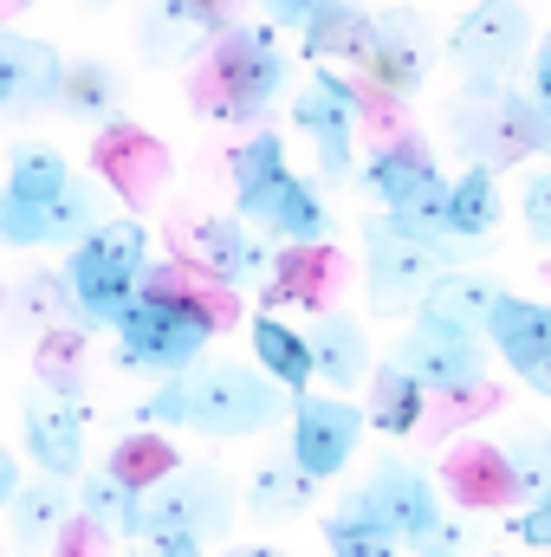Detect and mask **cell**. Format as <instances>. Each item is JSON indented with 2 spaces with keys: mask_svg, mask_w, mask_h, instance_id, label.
I'll list each match as a JSON object with an SVG mask.
<instances>
[{
  "mask_svg": "<svg viewBox=\"0 0 551 557\" xmlns=\"http://www.w3.org/2000/svg\"><path fill=\"white\" fill-rule=\"evenodd\" d=\"M292 409V396L273 389L254 363L234 357H201L195 370L156 383L137 403V428H188L208 441H247L279 428V416Z\"/></svg>",
  "mask_w": 551,
  "mask_h": 557,
  "instance_id": "cell-2",
  "label": "cell"
},
{
  "mask_svg": "<svg viewBox=\"0 0 551 557\" xmlns=\"http://www.w3.org/2000/svg\"><path fill=\"white\" fill-rule=\"evenodd\" d=\"M188 247H195V267L188 273H201L208 285H221V292H260L267 273H273V247L254 234V227H241L234 214H208V221H195L188 227Z\"/></svg>",
  "mask_w": 551,
  "mask_h": 557,
  "instance_id": "cell-17",
  "label": "cell"
},
{
  "mask_svg": "<svg viewBox=\"0 0 551 557\" xmlns=\"http://www.w3.org/2000/svg\"><path fill=\"white\" fill-rule=\"evenodd\" d=\"M72 506H78V519H85V525H98L105 539H131V545L143 539V493L118 486L105 467H98V473H78Z\"/></svg>",
  "mask_w": 551,
  "mask_h": 557,
  "instance_id": "cell-31",
  "label": "cell"
},
{
  "mask_svg": "<svg viewBox=\"0 0 551 557\" xmlns=\"http://www.w3.org/2000/svg\"><path fill=\"white\" fill-rule=\"evenodd\" d=\"M519 545H532V552H551V486L546 493H532L519 512H513V525H506Z\"/></svg>",
  "mask_w": 551,
  "mask_h": 557,
  "instance_id": "cell-40",
  "label": "cell"
},
{
  "mask_svg": "<svg viewBox=\"0 0 551 557\" xmlns=\"http://www.w3.org/2000/svg\"><path fill=\"white\" fill-rule=\"evenodd\" d=\"M72 480H20V493H13V506L0 512L7 519V539H13V552L20 557H46L59 545V532L72 525Z\"/></svg>",
  "mask_w": 551,
  "mask_h": 557,
  "instance_id": "cell-23",
  "label": "cell"
},
{
  "mask_svg": "<svg viewBox=\"0 0 551 557\" xmlns=\"http://www.w3.org/2000/svg\"><path fill=\"white\" fill-rule=\"evenodd\" d=\"M111 221V195L52 143H20L0 175V247H78Z\"/></svg>",
  "mask_w": 551,
  "mask_h": 557,
  "instance_id": "cell-1",
  "label": "cell"
},
{
  "mask_svg": "<svg viewBox=\"0 0 551 557\" xmlns=\"http://www.w3.org/2000/svg\"><path fill=\"white\" fill-rule=\"evenodd\" d=\"M364 493V506L377 512V525L396 539V545H421V532L441 519V486L415 467L409 454H377L370 460V480L357 486Z\"/></svg>",
  "mask_w": 551,
  "mask_h": 557,
  "instance_id": "cell-12",
  "label": "cell"
},
{
  "mask_svg": "<svg viewBox=\"0 0 551 557\" xmlns=\"http://www.w3.org/2000/svg\"><path fill=\"white\" fill-rule=\"evenodd\" d=\"M52 111H59V117H72V124L111 131V124L124 117V72H118L111 59H65Z\"/></svg>",
  "mask_w": 551,
  "mask_h": 557,
  "instance_id": "cell-24",
  "label": "cell"
},
{
  "mask_svg": "<svg viewBox=\"0 0 551 557\" xmlns=\"http://www.w3.org/2000/svg\"><path fill=\"white\" fill-rule=\"evenodd\" d=\"M59 72H65V59L46 39H26L13 26H0V117H39V111H52Z\"/></svg>",
  "mask_w": 551,
  "mask_h": 557,
  "instance_id": "cell-19",
  "label": "cell"
},
{
  "mask_svg": "<svg viewBox=\"0 0 551 557\" xmlns=\"http://www.w3.org/2000/svg\"><path fill=\"white\" fill-rule=\"evenodd\" d=\"M434 175H441V169H434V149L421 137H396L364 162V195L377 201V214H390V208L409 201L415 188H428Z\"/></svg>",
  "mask_w": 551,
  "mask_h": 557,
  "instance_id": "cell-27",
  "label": "cell"
},
{
  "mask_svg": "<svg viewBox=\"0 0 551 557\" xmlns=\"http://www.w3.org/2000/svg\"><path fill=\"white\" fill-rule=\"evenodd\" d=\"M500 221H506L500 175H487V169H461V175H448V234H454L467 253H487V240L500 234Z\"/></svg>",
  "mask_w": 551,
  "mask_h": 557,
  "instance_id": "cell-25",
  "label": "cell"
},
{
  "mask_svg": "<svg viewBox=\"0 0 551 557\" xmlns=\"http://www.w3.org/2000/svg\"><path fill=\"white\" fill-rule=\"evenodd\" d=\"M91 182L105 188V195H118L124 208H149L156 201V188L169 182V149L149 137L143 124H131V117H118L111 131H98V143H91Z\"/></svg>",
  "mask_w": 551,
  "mask_h": 557,
  "instance_id": "cell-15",
  "label": "cell"
},
{
  "mask_svg": "<svg viewBox=\"0 0 551 557\" xmlns=\"http://www.w3.org/2000/svg\"><path fill=\"white\" fill-rule=\"evenodd\" d=\"M487 350L532 389L551 403V298H519L506 292L487 318Z\"/></svg>",
  "mask_w": 551,
  "mask_h": 557,
  "instance_id": "cell-16",
  "label": "cell"
},
{
  "mask_svg": "<svg viewBox=\"0 0 551 557\" xmlns=\"http://www.w3.org/2000/svg\"><path fill=\"white\" fill-rule=\"evenodd\" d=\"M487 357H493L487 337H467V331H448V324H421V318L390 350V363L421 396H474V389H487Z\"/></svg>",
  "mask_w": 551,
  "mask_h": 557,
  "instance_id": "cell-10",
  "label": "cell"
},
{
  "mask_svg": "<svg viewBox=\"0 0 551 557\" xmlns=\"http://www.w3.org/2000/svg\"><path fill=\"white\" fill-rule=\"evenodd\" d=\"M526 98L546 111V124H551V26L539 33V52H532V85H526Z\"/></svg>",
  "mask_w": 551,
  "mask_h": 557,
  "instance_id": "cell-42",
  "label": "cell"
},
{
  "mask_svg": "<svg viewBox=\"0 0 551 557\" xmlns=\"http://www.w3.org/2000/svg\"><path fill=\"white\" fill-rule=\"evenodd\" d=\"M500 467H506V480H513V493H546L551 486V421H506V434H500Z\"/></svg>",
  "mask_w": 551,
  "mask_h": 557,
  "instance_id": "cell-36",
  "label": "cell"
},
{
  "mask_svg": "<svg viewBox=\"0 0 551 557\" xmlns=\"http://www.w3.org/2000/svg\"><path fill=\"white\" fill-rule=\"evenodd\" d=\"M434 273H441V267H434L415 240H403L383 214H370V221H364V298H370V311H377V318L415 311Z\"/></svg>",
  "mask_w": 551,
  "mask_h": 557,
  "instance_id": "cell-13",
  "label": "cell"
},
{
  "mask_svg": "<svg viewBox=\"0 0 551 557\" xmlns=\"http://www.w3.org/2000/svg\"><path fill=\"white\" fill-rule=\"evenodd\" d=\"M7 318H13V324H33V331H72L78 311H72V298H65L59 267H26V273L13 278V292H7Z\"/></svg>",
  "mask_w": 551,
  "mask_h": 557,
  "instance_id": "cell-33",
  "label": "cell"
},
{
  "mask_svg": "<svg viewBox=\"0 0 551 557\" xmlns=\"http://www.w3.org/2000/svg\"><path fill=\"white\" fill-rule=\"evenodd\" d=\"M428 416V396L415 389L409 376L383 357V363H370V376H364V421L370 428H383V434H415Z\"/></svg>",
  "mask_w": 551,
  "mask_h": 557,
  "instance_id": "cell-32",
  "label": "cell"
},
{
  "mask_svg": "<svg viewBox=\"0 0 551 557\" xmlns=\"http://www.w3.org/2000/svg\"><path fill=\"white\" fill-rule=\"evenodd\" d=\"M234 532V480L221 467H175L162 486L143 493V539L137 545H162V539H188V545H215Z\"/></svg>",
  "mask_w": 551,
  "mask_h": 557,
  "instance_id": "cell-6",
  "label": "cell"
},
{
  "mask_svg": "<svg viewBox=\"0 0 551 557\" xmlns=\"http://www.w3.org/2000/svg\"><path fill=\"white\" fill-rule=\"evenodd\" d=\"M448 149L461 156V169L500 175V169H513L526 156H551V124L519 85H506L493 98H454V111H448Z\"/></svg>",
  "mask_w": 551,
  "mask_h": 557,
  "instance_id": "cell-5",
  "label": "cell"
},
{
  "mask_svg": "<svg viewBox=\"0 0 551 557\" xmlns=\"http://www.w3.org/2000/svg\"><path fill=\"white\" fill-rule=\"evenodd\" d=\"M234 26V7H215V0H162L143 13V52L156 65H182L195 46L221 39Z\"/></svg>",
  "mask_w": 551,
  "mask_h": 557,
  "instance_id": "cell-21",
  "label": "cell"
},
{
  "mask_svg": "<svg viewBox=\"0 0 551 557\" xmlns=\"http://www.w3.org/2000/svg\"><path fill=\"white\" fill-rule=\"evenodd\" d=\"M285 52H279L273 26H247L234 20L221 39H208L195 78H188V104L215 124H260L267 104L285 91Z\"/></svg>",
  "mask_w": 551,
  "mask_h": 557,
  "instance_id": "cell-3",
  "label": "cell"
},
{
  "mask_svg": "<svg viewBox=\"0 0 551 557\" xmlns=\"http://www.w3.org/2000/svg\"><path fill=\"white\" fill-rule=\"evenodd\" d=\"M247 337H254V370L285 389V396H305L311 389V350H305V331L285 324L279 311H254L247 318Z\"/></svg>",
  "mask_w": 551,
  "mask_h": 557,
  "instance_id": "cell-26",
  "label": "cell"
},
{
  "mask_svg": "<svg viewBox=\"0 0 551 557\" xmlns=\"http://www.w3.org/2000/svg\"><path fill=\"white\" fill-rule=\"evenodd\" d=\"M331 278H338V267H331L325 247H285L273 260V273H267V285H260V298H267V311L311 305V318H318V311H338L331 305Z\"/></svg>",
  "mask_w": 551,
  "mask_h": 557,
  "instance_id": "cell-28",
  "label": "cell"
},
{
  "mask_svg": "<svg viewBox=\"0 0 551 557\" xmlns=\"http://www.w3.org/2000/svg\"><path fill=\"white\" fill-rule=\"evenodd\" d=\"M13 493H20V460H13V447H0V512L13 506Z\"/></svg>",
  "mask_w": 551,
  "mask_h": 557,
  "instance_id": "cell-43",
  "label": "cell"
},
{
  "mask_svg": "<svg viewBox=\"0 0 551 557\" xmlns=\"http://www.w3.org/2000/svg\"><path fill=\"white\" fill-rule=\"evenodd\" d=\"M500 298H506V285H500L493 273L461 267V273H434V278H428V292H421L415 318H421V324L467 331V337H487V318H493V305H500Z\"/></svg>",
  "mask_w": 551,
  "mask_h": 557,
  "instance_id": "cell-22",
  "label": "cell"
},
{
  "mask_svg": "<svg viewBox=\"0 0 551 557\" xmlns=\"http://www.w3.org/2000/svg\"><path fill=\"white\" fill-rule=\"evenodd\" d=\"M298 46H305L311 65H325V59H364V46H370V7L311 0V20L298 26Z\"/></svg>",
  "mask_w": 551,
  "mask_h": 557,
  "instance_id": "cell-29",
  "label": "cell"
},
{
  "mask_svg": "<svg viewBox=\"0 0 551 557\" xmlns=\"http://www.w3.org/2000/svg\"><path fill=\"white\" fill-rule=\"evenodd\" d=\"M311 480L292 467V454H267L254 473H247V512L254 519H292V512H305L311 506Z\"/></svg>",
  "mask_w": 551,
  "mask_h": 557,
  "instance_id": "cell-35",
  "label": "cell"
},
{
  "mask_svg": "<svg viewBox=\"0 0 551 557\" xmlns=\"http://www.w3.org/2000/svg\"><path fill=\"white\" fill-rule=\"evenodd\" d=\"M143 273H149V227L131 221V214H111L91 240H78L65 253V298L78 311V331L91 324H118L143 292Z\"/></svg>",
  "mask_w": 551,
  "mask_h": 557,
  "instance_id": "cell-4",
  "label": "cell"
},
{
  "mask_svg": "<svg viewBox=\"0 0 551 557\" xmlns=\"http://www.w3.org/2000/svg\"><path fill=\"white\" fill-rule=\"evenodd\" d=\"M228 557H279V552H273V545H234Z\"/></svg>",
  "mask_w": 551,
  "mask_h": 557,
  "instance_id": "cell-45",
  "label": "cell"
},
{
  "mask_svg": "<svg viewBox=\"0 0 551 557\" xmlns=\"http://www.w3.org/2000/svg\"><path fill=\"white\" fill-rule=\"evenodd\" d=\"M105 545H111V539H105L98 525H85V519L72 512V525L59 532V545H52L46 557H105Z\"/></svg>",
  "mask_w": 551,
  "mask_h": 557,
  "instance_id": "cell-41",
  "label": "cell"
},
{
  "mask_svg": "<svg viewBox=\"0 0 551 557\" xmlns=\"http://www.w3.org/2000/svg\"><path fill=\"white\" fill-rule=\"evenodd\" d=\"M519 221H526V240L551 247V162H539L519 188Z\"/></svg>",
  "mask_w": 551,
  "mask_h": 557,
  "instance_id": "cell-38",
  "label": "cell"
},
{
  "mask_svg": "<svg viewBox=\"0 0 551 557\" xmlns=\"http://www.w3.org/2000/svg\"><path fill=\"white\" fill-rule=\"evenodd\" d=\"M234 221L254 227L260 240H279V247H325L331 240V208H325V188L305 182L292 162L273 169L267 182L241 188L234 195Z\"/></svg>",
  "mask_w": 551,
  "mask_h": 557,
  "instance_id": "cell-9",
  "label": "cell"
},
{
  "mask_svg": "<svg viewBox=\"0 0 551 557\" xmlns=\"http://www.w3.org/2000/svg\"><path fill=\"white\" fill-rule=\"evenodd\" d=\"M305 350H311V376L331 389V396H351V389H364V376H370V331H364V318H351V311H318L311 324H305Z\"/></svg>",
  "mask_w": 551,
  "mask_h": 557,
  "instance_id": "cell-20",
  "label": "cell"
},
{
  "mask_svg": "<svg viewBox=\"0 0 551 557\" xmlns=\"http://www.w3.org/2000/svg\"><path fill=\"white\" fill-rule=\"evenodd\" d=\"M428 59H434V33H428V20H421L415 7H383V13H370V46H364L357 65H364V78H370L377 91H390V98L421 91Z\"/></svg>",
  "mask_w": 551,
  "mask_h": 557,
  "instance_id": "cell-14",
  "label": "cell"
},
{
  "mask_svg": "<svg viewBox=\"0 0 551 557\" xmlns=\"http://www.w3.org/2000/svg\"><path fill=\"white\" fill-rule=\"evenodd\" d=\"M480 545V532H474V519H434L428 532H421V545H415V557H467Z\"/></svg>",
  "mask_w": 551,
  "mask_h": 557,
  "instance_id": "cell-39",
  "label": "cell"
},
{
  "mask_svg": "<svg viewBox=\"0 0 551 557\" xmlns=\"http://www.w3.org/2000/svg\"><path fill=\"white\" fill-rule=\"evenodd\" d=\"M292 434H285V454H292V467L311 480V486H325V480H338L351 460H357V441H364V409L351 403V396H292Z\"/></svg>",
  "mask_w": 551,
  "mask_h": 557,
  "instance_id": "cell-11",
  "label": "cell"
},
{
  "mask_svg": "<svg viewBox=\"0 0 551 557\" xmlns=\"http://www.w3.org/2000/svg\"><path fill=\"white\" fill-rule=\"evenodd\" d=\"M175 467H182V454H175V447H169V434H156V428H131V434L111 447V460H105V473H111L118 486H131V493L162 486Z\"/></svg>",
  "mask_w": 551,
  "mask_h": 557,
  "instance_id": "cell-34",
  "label": "cell"
},
{
  "mask_svg": "<svg viewBox=\"0 0 551 557\" xmlns=\"http://www.w3.org/2000/svg\"><path fill=\"white\" fill-rule=\"evenodd\" d=\"M318 532H325V552H331V557H396V552H403V545L377 525V512L364 506V493H357V486L338 499V512H331Z\"/></svg>",
  "mask_w": 551,
  "mask_h": 557,
  "instance_id": "cell-37",
  "label": "cell"
},
{
  "mask_svg": "<svg viewBox=\"0 0 551 557\" xmlns=\"http://www.w3.org/2000/svg\"><path fill=\"white\" fill-rule=\"evenodd\" d=\"M454 59H461V98H493L513 85L526 46H532V13L513 0H480L454 20Z\"/></svg>",
  "mask_w": 551,
  "mask_h": 557,
  "instance_id": "cell-7",
  "label": "cell"
},
{
  "mask_svg": "<svg viewBox=\"0 0 551 557\" xmlns=\"http://www.w3.org/2000/svg\"><path fill=\"white\" fill-rule=\"evenodd\" d=\"M85 383H91V344L85 331H46L33 344V389H46L52 403H85Z\"/></svg>",
  "mask_w": 551,
  "mask_h": 557,
  "instance_id": "cell-30",
  "label": "cell"
},
{
  "mask_svg": "<svg viewBox=\"0 0 551 557\" xmlns=\"http://www.w3.org/2000/svg\"><path fill=\"white\" fill-rule=\"evenodd\" d=\"M357 117H364V91L351 78H338L331 65H311L305 91L292 98V124L318 149V182L344 188L357 175Z\"/></svg>",
  "mask_w": 551,
  "mask_h": 557,
  "instance_id": "cell-8",
  "label": "cell"
},
{
  "mask_svg": "<svg viewBox=\"0 0 551 557\" xmlns=\"http://www.w3.org/2000/svg\"><path fill=\"white\" fill-rule=\"evenodd\" d=\"M149 557H208L201 545H188V539H162V545H143Z\"/></svg>",
  "mask_w": 551,
  "mask_h": 557,
  "instance_id": "cell-44",
  "label": "cell"
},
{
  "mask_svg": "<svg viewBox=\"0 0 551 557\" xmlns=\"http://www.w3.org/2000/svg\"><path fill=\"white\" fill-rule=\"evenodd\" d=\"M20 428H26V460L46 473V480H78L85 473V403H52L46 389H26L20 396Z\"/></svg>",
  "mask_w": 551,
  "mask_h": 557,
  "instance_id": "cell-18",
  "label": "cell"
}]
</instances>
